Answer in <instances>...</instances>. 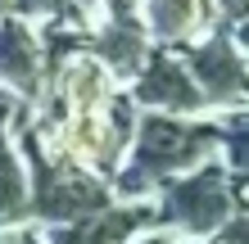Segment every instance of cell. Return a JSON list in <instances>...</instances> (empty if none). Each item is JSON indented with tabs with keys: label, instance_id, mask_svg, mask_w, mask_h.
Listing matches in <instances>:
<instances>
[{
	"label": "cell",
	"instance_id": "1",
	"mask_svg": "<svg viewBox=\"0 0 249 244\" xmlns=\"http://www.w3.org/2000/svg\"><path fill=\"white\" fill-rule=\"evenodd\" d=\"M227 136L222 113H199V118H177V113H141L136 131L127 140V154L118 172L109 177V190L118 204H145L168 177L199 167L217 159Z\"/></svg>",
	"mask_w": 249,
	"mask_h": 244
},
{
	"label": "cell",
	"instance_id": "2",
	"mask_svg": "<svg viewBox=\"0 0 249 244\" xmlns=\"http://www.w3.org/2000/svg\"><path fill=\"white\" fill-rule=\"evenodd\" d=\"M154 226L172 231L177 240H209L231 212H245V177H231L222 159L168 177L150 195Z\"/></svg>",
	"mask_w": 249,
	"mask_h": 244
},
{
	"label": "cell",
	"instance_id": "3",
	"mask_svg": "<svg viewBox=\"0 0 249 244\" xmlns=\"http://www.w3.org/2000/svg\"><path fill=\"white\" fill-rule=\"evenodd\" d=\"M136 118H141V109L127 99V91H118L100 113H59L50 122V140L68 163H77L82 172L109 181L127 154Z\"/></svg>",
	"mask_w": 249,
	"mask_h": 244
},
{
	"label": "cell",
	"instance_id": "4",
	"mask_svg": "<svg viewBox=\"0 0 249 244\" xmlns=\"http://www.w3.org/2000/svg\"><path fill=\"white\" fill-rule=\"evenodd\" d=\"M186 73L195 77L209 113L227 109L236 113L245 109V27H227L217 23L209 36H199L195 46L177 50Z\"/></svg>",
	"mask_w": 249,
	"mask_h": 244
},
{
	"label": "cell",
	"instance_id": "5",
	"mask_svg": "<svg viewBox=\"0 0 249 244\" xmlns=\"http://www.w3.org/2000/svg\"><path fill=\"white\" fill-rule=\"evenodd\" d=\"M86 54H95L100 64L109 68V77L127 86L136 77V68L150 54V36L141 27L136 0H100V5L86 14Z\"/></svg>",
	"mask_w": 249,
	"mask_h": 244
},
{
	"label": "cell",
	"instance_id": "6",
	"mask_svg": "<svg viewBox=\"0 0 249 244\" xmlns=\"http://www.w3.org/2000/svg\"><path fill=\"white\" fill-rule=\"evenodd\" d=\"M127 99L141 113H177V118L209 113L195 77H190L186 64H181V54L177 50H159V46H150L145 64L136 68V77L127 81Z\"/></svg>",
	"mask_w": 249,
	"mask_h": 244
},
{
	"label": "cell",
	"instance_id": "7",
	"mask_svg": "<svg viewBox=\"0 0 249 244\" xmlns=\"http://www.w3.org/2000/svg\"><path fill=\"white\" fill-rule=\"evenodd\" d=\"M0 91L36 109L46 99V50H41V27L5 14L0 18Z\"/></svg>",
	"mask_w": 249,
	"mask_h": 244
},
{
	"label": "cell",
	"instance_id": "8",
	"mask_svg": "<svg viewBox=\"0 0 249 244\" xmlns=\"http://www.w3.org/2000/svg\"><path fill=\"white\" fill-rule=\"evenodd\" d=\"M136 14L150 46L159 50H186L222 23L213 0H136Z\"/></svg>",
	"mask_w": 249,
	"mask_h": 244
},
{
	"label": "cell",
	"instance_id": "9",
	"mask_svg": "<svg viewBox=\"0 0 249 244\" xmlns=\"http://www.w3.org/2000/svg\"><path fill=\"white\" fill-rule=\"evenodd\" d=\"M118 91L123 86L109 77V68L95 54H86V46H77L68 59H59V68L46 81V95H59L64 113H100Z\"/></svg>",
	"mask_w": 249,
	"mask_h": 244
},
{
	"label": "cell",
	"instance_id": "10",
	"mask_svg": "<svg viewBox=\"0 0 249 244\" xmlns=\"http://www.w3.org/2000/svg\"><path fill=\"white\" fill-rule=\"evenodd\" d=\"M154 226V208L150 199L145 204H113L105 212H91V217L64 222V226H41V244H127L136 231Z\"/></svg>",
	"mask_w": 249,
	"mask_h": 244
},
{
	"label": "cell",
	"instance_id": "11",
	"mask_svg": "<svg viewBox=\"0 0 249 244\" xmlns=\"http://www.w3.org/2000/svg\"><path fill=\"white\" fill-rule=\"evenodd\" d=\"M27 222H32V212H27V163L14 145V131L0 127V231H14Z\"/></svg>",
	"mask_w": 249,
	"mask_h": 244
},
{
	"label": "cell",
	"instance_id": "12",
	"mask_svg": "<svg viewBox=\"0 0 249 244\" xmlns=\"http://www.w3.org/2000/svg\"><path fill=\"white\" fill-rule=\"evenodd\" d=\"M18 18L46 27V23H64V18H82V5L77 0H14V9Z\"/></svg>",
	"mask_w": 249,
	"mask_h": 244
},
{
	"label": "cell",
	"instance_id": "13",
	"mask_svg": "<svg viewBox=\"0 0 249 244\" xmlns=\"http://www.w3.org/2000/svg\"><path fill=\"white\" fill-rule=\"evenodd\" d=\"M245 231H249V217H245V212H231L204 244H245Z\"/></svg>",
	"mask_w": 249,
	"mask_h": 244
},
{
	"label": "cell",
	"instance_id": "14",
	"mask_svg": "<svg viewBox=\"0 0 249 244\" xmlns=\"http://www.w3.org/2000/svg\"><path fill=\"white\" fill-rule=\"evenodd\" d=\"M127 244H181L172 231H163V226H145V231H136Z\"/></svg>",
	"mask_w": 249,
	"mask_h": 244
},
{
	"label": "cell",
	"instance_id": "15",
	"mask_svg": "<svg viewBox=\"0 0 249 244\" xmlns=\"http://www.w3.org/2000/svg\"><path fill=\"white\" fill-rule=\"evenodd\" d=\"M227 27H245V0H213Z\"/></svg>",
	"mask_w": 249,
	"mask_h": 244
},
{
	"label": "cell",
	"instance_id": "16",
	"mask_svg": "<svg viewBox=\"0 0 249 244\" xmlns=\"http://www.w3.org/2000/svg\"><path fill=\"white\" fill-rule=\"evenodd\" d=\"M27 240V226H14V231H0V244H23Z\"/></svg>",
	"mask_w": 249,
	"mask_h": 244
},
{
	"label": "cell",
	"instance_id": "17",
	"mask_svg": "<svg viewBox=\"0 0 249 244\" xmlns=\"http://www.w3.org/2000/svg\"><path fill=\"white\" fill-rule=\"evenodd\" d=\"M77 5H82V14H91V9L100 5V0H77Z\"/></svg>",
	"mask_w": 249,
	"mask_h": 244
},
{
	"label": "cell",
	"instance_id": "18",
	"mask_svg": "<svg viewBox=\"0 0 249 244\" xmlns=\"http://www.w3.org/2000/svg\"><path fill=\"white\" fill-rule=\"evenodd\" d=\"M14 9V0H0V18H5V14Z\"/></svg>",
	"mask_w": 249,
	"mask_h": 244
},
{
	"label": "cell",
	"instance_id": "19",
	"mask_svg": "<svg viewBox=\"0 0 249 244\" xmlns=\"http://www.w3.org/2000/svg\"><path fill=\"white\" fill-rule=\"evenodd\" d=\"M181 244H204V240H181Z\"/></svg>",
	"mask_w": 249,
	"mask_h": 244
}]
</instances>
